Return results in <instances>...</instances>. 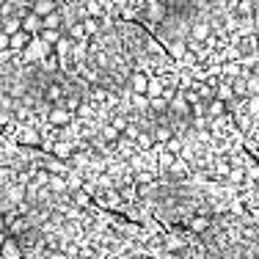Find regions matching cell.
Here are the masks:
<instances>
[{
    "label": "cell",
    "instance_id": "816d5d0a",
    "mask_svg": "<svg viewBox=\"0 0 259 259\" xmlns=\"http://www.w3.org/2000/svg\"><path fill=\"white\" fill-rule=\"evenodd\" d=\"M157 259H176V256H174V254H168V251H166V254H160Z\"/></svg>",
    "mask_w": 259,
    "mask_h": 259
},
{
    "label": "cell",
    "instance_id": "9a60e30c",
    "mask_svg": "<svg viewBox=\"0 0 259 259\" xmlns=\"http://www.w3.org/2000/svg\"><path fill=\"white\" fill-rule=\"evenodd\" d=\"M210 39V25L204 20H199V22H193V28H190V42H207Z\"/></svg>",
    "mask_w": 259,
    "mask_h": 259
},
{
    "label": "cell",
    "instance_id": "681fc988",
    "mask_svg": "<svg viewBox=\"0 0 259 259\" xmlns=\"http://www.w3.org/2000/svg\"><path fill=\"white\" fill-rule=\"evenodd\" d=\"M47 259H69L67 254H63V251H52V254L50 256H47Z\"/></svg>",
    "mask_w": 259,
    "mask_h": 259
},
{
    "label": "cell",
    "instance_id": "f546056e",
    "mask_svg": "<svg viewBox=\"0 0 259 259\" xmlns=\"http://www.w3.org/2000/svg\"><path fill=\"white\" fill-rule=\"evenodd\" d=\"M39 36H42V42H47L50 47H55L58 42H61L63 31H52V28H42V33H39Z\"/></svg>",
    "mask_w": 259,
    "mask_h": 259
},
{
    "label": "cell",
    "instance_id": "ee69618b",
    "mask_svg": "<svg viewBox=\"0 0 259 259\" xmlns=\"http://www.w3.org/2000/svg\"><path fill=\"white\" fill-rule=\"evenodd\" d=\"M9 226H11V234H20V232L28 229V221H22V218L14 215V221H9Z\"/></svg>",
    "mask_w": 259,
    "mask_h": 259
},
{
    "label": "cell",
    "instance_id": "52a82bcc",
    "mask_svg": "<svg viewBox=\"0 0 259 259\" xmlns=\"http://www.w3.org/2000/svg\"><path fill=\"white\" fill-rule=\"evenodd\" d=\"M94 202H97L99 207H108V210H113V207H119V204H121V196H119V190H113V187H110V190H102V193H97V196H94Z\"/></svg>",
    "mask_w": 259,
    "mask_h": 259
},
{
    "label": "cell",
    "instance_id": "277c9868",
    "mask_svg": "<svg viewBox=\"0 0 259 259\" xmlns=\"http://www.w3.org/2000/svg\"><path fill=\"white\" fill-rule=\"evenodd\" d=\"M166 50H168V58H174V61H182V58L187 55V39H182V36H174V39H168L166 42Z\"/></svg>",
    "mask_w": 259,
    "mask_h": 259
},
{
    "label": "cell",
    "instance_id": "484cf974",
    "mask_svg": "<svg viewBox=\"0 0 259 259\" xmlns=\"http://www.w3.org/2000/svg\"><path fill=\"white\" fill-rule=\"evenodd\" d=\"M44 97L50 99L52 105H58L63 99V86H58V83H47V88H44Z\"/></svg>",
    "mask_w": 259,
    "mask_h": 259
},
{
    "label": "cell",
    "instance_id": "7c38bea8",
    "mask_svg": "<svg viewBox=\"0 0 259 259\" xmlns=\"http://www.w3.org/2000/svg\"><path fill=\"white\" fill-rule=\"evenodd\" d=\"M166 174H171L174 179H185V176L190 174V166H187V160H185V157H174L171 168H168Z\"/></svg>",
    "mask_w": 259,
    "mask_h": 259
},
{
    "label": "cell",
    "instance_id": "d6986e66",
    "mask_svg": "<svg viewBox=\"0 0 259 259\" xmlns=\"http://www.w3.org/2000/svg\"><path fill=\"white\" fill-rule=\"evenodd\" d=\"M0 31H3V33H9V36L20 33V31H22V17H20V14L6 17V20H3V25H0Z\"/></svg>",
    "mask_w": 259,
    "mask_h": 259
},
{
    "label": "cell",
    "instance_id": "e575fe53",
    "mask_svg": "<svg viewBox=\"0 0 259 259\" xmlns=\"http://www.w3.org/2000/svg\"><path fill=\"white\" fill-rule=\"evenodd\" d=\"M245 94L259 97V75H245Z\"/></svg>",
    "mask_w": 259,
    "mask_h": 259
},
{
    "label": "cell",
    "instance_id": "ab89813d",
    "mask_svg": "<svg viewBox=\"0 0 259 259\" xmlns=\"http://www.w3.org/2000/svg\"><path fill=\"white\" fill-rule=\"evenodd\" d=\"M102 138L113 144V141H119V138H121V133H119V130H116V127H113V124H110V121H108V124L102 127Z\"/></svg>",
    "mask_w": 259,
    "mask_h": 259
},
{
    "label": "cell",
    "instance_id": "7a4b0ae2",
    "mask_svg": "<svg viewBox=\"0 0 259 259\" xmlns=\"http://www.w3.org/2000/svg\"><path fill=\"white\" fill-rule=\"evenodd\" d=\"M47 121H50L52 127H67L69 121H72V110H67L61 102L52 105L50 110H47Z\"/></svg>",
    "mask_w": 259,
    "mask_h": 259
},
{
    "label": "cell",
    "instance_id": "6da1fadb",
    "mask_svg": "<svg viewBox=\"0 0 259 259\" xmlns=\"http://www.w3.org/2000/svg\"><path fill=\"white\" fill-rule=\"evenodd\" d=\"M22 52H25L28 61H44V58L52 52V47L47 42H42V36H31V42H28V47Z\"/></svg>",
    "mask_w": 259,
    "mask_h": 259
},
{
    "label": "cell",
    "instance_id": "1f68e13d",
    "mask_svg": "<svg viewBox=\"0 0 259 259\" xmlns=\"http://www.w3.org/2000/svg\"><path fill=\"white\" fill-rule=\"evenodd\" d=\"M20 144H42V138H39L36 130H31V127H20Z\"/></svg>",
    "mask_w": 259,
    "mask_h": 259
},
{
    "label": "cell",
    "instance_id": "30bf717a",
    "mask_svg": "<svg viewBox=\"0 0 259 259\" xmlns=\"http://www.w3.org/2000/svg\"><path fill=\"white\" fill-rule=\"evenodd\" d=\"M215 97L221 99V102H232L237 94H234V88H232V80H218V86H215Z\"/></svg>",
    "mask_w": 259,
    "mask_h": 259
},
{
    "label": "cell",
    "instance_id": "4316f807",
    "mask_svg": "<svg viewBox=\"0 0 259 259\" xmlns=\"http://www.w3.org/2000/svg\"><path fill=\"white\" fill-rule=\"evenodd\" d=\"M86 185V179H83V174H80V171H75V168H72V171H69L67 174V190H80V187H83Z\"/></svg>",
    "mask_w": 259,
    "mask_h": 259
},
{
    "label": "cell",
    "instance_id": "d6a6232c",
    "mask_svg": "<svg viewBox=\"0 0 259 259\" xmlns=\"http://www.w3.org/2000/svg\"><path fill=\"white\" fill-rule=\"evenodd\" d=\"M185 245H187V243H185L182 237H176V234H171V237H166V243H163V248H166L168 254H174V251H182Z\"/></svg>",
    "mask_w": 259,
    "mask_h": 259
},
{
    "label": "cell",
    "instance_id": "3957f363",
    "mask_svg": "<svg viewBox=\"0 0 259 259\" xmlns=\"http://www.w3.org/2000/svg\"><path fill=\"white\" fill-rule=\"evenodd\" d=\"M25 251H22V243L17 237H6L3 245H0V259H22Z\"/></svg>",
    "mask_w": 259,
    "mask_h": 259
},
{
    "label": "cell",
    "instance_id": "44dd1931",
    "mask_svg": "<svg viewBox=\"0 0 259 259\" xmlns=\"http://www.w3.org/2000/svg\"><path fill=\"white\" fill-rule=\"evenodd\" d=\"M6 196H9V204H11V207L22 204V202H25V185H20V182H17V185H11L9 190H6Z\"/></svg>",
    "mask_w": 259,
    "mask_h": 259
},
{
    "label": "cell",
    "instance_id": "4dcf8cb0",
    "mask_svg": "<svg viewBox=\"0 0 259 259\" xmlns=\"http://www.w3.org/2000/svg\"><path fill=\"white\" fill-rule=\"evenodd\" d=\"M221 72L226 75V80H229V78L234 80V78H240V75H243V63H240V61H229V63H223Z\"/></svg>",
    "mask_w": 259,
    "mask_h": 259
},
{
    "label": "cell",
    "instance_id": "5b68a950",
    "mask_svg": "<svg viewBox=\"0 0 259 259\" xmlns=\"http://www.w3.org/2000/svg\"><path fill=\"white\" fill-rule=\"evenodd\" d=\"M75 155V141H67V138H58L55 146H52V157H58V160L69 163Z\"/></svg>",
    "mask_w": 259,
    "mask_h": 259
},
{
    "label": "cell",
    "instance_id": "8d00e7d4",
    "mask_svg": "<svg viewBox=\"0 0 259 259\" xmlns=\"http://www.w3.org/2000/svg\"><path fill=\"white\" fill-rule=\"evenodd\" d=\"M229 171H232V163H226V160H218L215 163V168H213V176H218V179H226Z\"/></svg>",
    "mask_w": 259,
    "mask_h": 259
},
{
    "label": "cell",
    "instance_id": "60d3db41",
    "mask_svg": "<svg viewBox=\"0 0 259 259\" xmlns=\"http://www.w3.org/2000/svg\"><path fill=\"white\" fill-rule=\"evenodd\" d=\"M245 113H248L251 119H259V97H248V102H245Z\"/></svg>",
    "mask_w": 259,
    "mask_h": 259
},
{
    "label": "cell",
    "instance_id": "f35d334b",
    "mask_svg": "<svg viewBox=\"0 0 259 259\" xmlns=\"http://www.w3.org/2000/svg\"><path fill=\"white\" fill-rule=\"evenodd\" d=\"M135 182H138V185H155V171H152V168L138 171V174H135Z\"/></svg>",
    "mask_w": 259,
    "mask_h": 259
},
{
    "label": "cell",
    "instance_id": "5bb4252c",
    "mask_svg": "<svg viewBox=\"0 0 259 259\" xmlns=\"http://www.w3.org/2000/svg\"><path fill=\"white\" fill-rule=\"evenodd\" d=\"M31 11H33V14H39V17H47V14H52V11H58V3H55V0H33Z\"/></svg>",
    "mask_w": 259,
    "mask_h": 259
},
{
    "label": "cell",
    "instance_id": "8992f818",
    "mask_svg": "<svg viewBox=\"0 0 259 259\" xmlns=\"http://www.w3.org/2000/svg\"><path fill=\"white\" fill-rule=\"evenodd\" d=\"M22 31L31 33V36H39L42 33V17L33 14V11H25L22 14Z\"/></svg>",
    "mask_w": 259,
    "mask_h": 259
},
{
    "label": "cell",
    "instance_id": "bcb514c9",
    "mask_svg": "<svg viewBox=\"0 0 259 259\" xmlns=\"http://www.w3.org/2000/svg\"><path fill=\"white\" fill-rule=\"evenodd\" d=\"M110 124H113L116 130H119V133H124V130H127V124H130V121L124 119V116H113V119H110Z\"/></svg>",
    "mask_w": 259,
    "mask_h": 259
},
{
    "label": "cell",
    "instance_id": "7bdbcfd3",
    "mask_svg": "<svg viewBox=\"0 0 259 259\" xmlns=\"http://www.w3.org/2000/svg\"><path fill=\"white\" fill-rule=\"evenodd\" d=\"M226 179L232 182V185H243V182H245V168H232Z\"/></svg>",
    "mask_w": 259,
    "mask_h": 259
},
{
    "label": "cell",
    "instance_id": "8fae6325",
    "mask_svg": "<svg viewBox=\"0 0 259 259\" xmlns=\"http://www.w3.org/2000/svg\"><path fill=\"white\" fill-rule=\"evenodd\" d=\"M91 202H94V193H88L86 187H80V190H75V193H72V207H75V210H86V207H91Z\"/></svg>",
    "mask_w": 259,
    "mask_h": 259
},
{
    "label": "cell",
    "instance_id": "f5cc1de1",
    "mask_svg": "<svg viewBox=\"0 0 259 259\" xmlns=\"http://www.w3.org/2000/svg\"><path fill=\"white\" fill-rule=\"evenodd\" d=\"M3 240H6V234H0V245H3Z\"/></svg>",
    "mask_w": 259,
    "mask_h": 259
},
{
    "label": "cell",
    "instance_id": "4fadbf2b",
    "mask_svg": "<svg viewBox=\"0 0 259 259\" xmlns=\"http://www.w3.org/2000/svg\"><path fill=\"white\" fill-rule=\"evenodd\" d=\"M163 91H166V80L160 78V75H149V86H146V97H163Z\"/></svg>",
    "mask_w": 259,
    "mask_h": 259
},
{
    "label": "cell",
    "instance_id": "f1b7e54d",
    "mask_svg": "<svg viewBox=\"0 0 259 259\" xmlns=\"http://www.w3.org/2000/svg\"><path fill=\"white\" fill-rule=\"evenodd\" d=\"M67 36L75 39V42H80V39H88V36H86V28H83V22H80V20H75L72 25L67 28Z\"/></svg>",
    "mask_w": 259,
    "mask_h": 259
},
{
    "label": "cell",
    "instance_id": "ac0fdd59",
    "mask_svg": "<svg viewBox=\"0 0 259 259\" xmlns=\"http://www.w3.org/2000/svg\"><path fill=\"white\" fill-rule=\"evenodd\" d=\"M47 190H50L52 196H58V193H67V176L50 174V179H47Z\"/></svg>",
    "mask_w": 259,
    "mask_h": 259
},
{
    "label": "cell",
    "instance_id": "f6af8a7d",
    "mask_svg": "<svg viewBox=\"0 0 259 259\" xmlns=\"http://www.w3.org/2000/svg\"><path fill=\"white\" fill-rule=\"evenodd\" d=\"M234 119H237V127H243V130H248V127H251V121H254L248 113H234Z\"/></svg>",
    "mask_w": 259,
    "mask_h": 259
},
{
    "label": "cell",
    "instance_id": "2e32d148",
    "mask_svg": "<svg viewBox=\"0 0 259 259\" xmlns=\"http://www.w3.org/2000/svg\"><path fill=\"white\" fill-rule=\"evenodd\" d=\"M152 133H155V144H160V146H166L174 138V127H168V124H155Z\"/></svg>",
    "mask_w": 259,
    "mask_h": 259
},
{
    "label": "cell",
    "instance_id": "83f0119b",
    "mask_svg": "<svg viewBox=\"0 0 259 259\" xmlns=\"http://www.w3.org/2000/svg\"><path fill=\"white\" fill-rule=\"evenodd\" d=\"M215 116H218V119H221V116H226V102H221L218 97L207 105V119H215Z\"/></svg>",
    "mask_w": 259,
    "mask_h": 259
},
{
    "label": "cell",
    "instance_id": "ffe728a7",
    "mask_svg": "<svg viewBox=\"0 0 259 259\" xmlns=\"http://www.w3.org/2000/svg\"><path fill=\"white\" fill-rule=\"evenodd\" d=\"M146 20H149V22H163V20H166V3L152 0L149 11H146Z\"/></svg>",
    "mask_w": 259,
    "mask_h": 259
},
{
    "label": "cell",
    "instance_id": "603a6c76",
    "mask_svg": "<svg viewBox=\"0 0 259 259\" xmlns=\"http://www.w3.org/2000/svg\"><path fill=\"white\" fill-rule=\"evenodd\" d=\"M42 28H52V31H63V14H61V11H52V14L42 17Z\"/></svg>",
    "mask_w": 259,
    "mask_h": 259
},
{
    "label": "cell",
    "instance_id": "ba28073f",
    "mask_svg": "<svg viewBox=\"0 0 259 259\" xmlns=\"http://www.w3.org/2000/svg\"><path fill=\"white\" fill-rule=\"evenodd\" d=\"M146 86H149V72H130V91L133 94H146Z\"/></svg>",
    "mask_w": 259,
    "mask_h": 259
},
{
    "label": "cell",
    "instance_id": "c3c4849f",
    "mask_svg": "<svg viewBox=\"0 0 259 259\" xmlns=\"http://www.w3.org/2000/svg\"><path fill=\"white\" fill-rule=\"evenodd\" d=\"M251 22H254V25H259V3L254 6V11H251Z\"/></svg>",
    "mask_w": 259,
    "mask_h": 259
},
{
    "label": "cell",
    "instance_id": "74e56055",
    "mask_svg": "<svg viewBox=\"0 0 259 259\" xmlns=\"http://www.w3.org/2000/svg\"><path fill=\"white\" fill-rule=\"evenodd\" d=\"M42 69H44V72H58V69H61V61H58V55H52V52H50V55H47L44 61H42Z\"/></svg>",
    "mask_w": 259,
    "mask_h": 259
},
{
    "label": "cell",
    "instance_id": "7402d4cb",
    "mask_svg": "<svg viewBox=\"0 0 259 259\" xmlns=\"http://www.w3.org/2000/svg\"><path fill=\"white\" fill-rule=\"evenodd\" d=\"M168 110H171V113H176V116H185V113H187V99H185V94L176 91L174 99L168 102Z\"/></svg>",
    "mask_w": 259,
    "mask_h": 259
},
{
    "label": "cell",
    "instance_id": "9c48e42d",
    "mask_svg": "<svg viewBox=\"0 0 259 259\" xmlns=\"http://www.w3.org/2000/svg\"><path fill=\"white\" fill-rule=\"evenodd\" d=\"M42 166H44V171H50V174H61V176L69 174L67 163L58 160V157H52V155H44V157H42Z\"/></svg>",
    "mask_w": 259,
    "mask_h": 259
},
{
    "label": "cell",
    "instance_id": "b9f144b4",
    "mask_svg": "<svg viewBox=\"0 0 259 259\" xmlns=\"http://www.w3.org/2000/svg\"><path fill=\"white\" fill-rule=\"evenodd\" d=\"M166 108H168V102L163 97H152L149 99V110H152V113H163Z\"/></svg>",
    "mask_w": 259,
    "mask_h": 259
},
{
    "label": "cell",
    "instance_id": "7dc6e473",
    "mask_svg": "<svg viewBox=\"0 0 259 259\" xmlns=\"http://www.w3.org/2000/svg\"><path fill=\"white\" fill-rule=\"evenodd\" d=\"M9 44H11V36L0 31V50H9Z\"/></svg>",
    "mask_w": 259,
    "mask_h": 259
},
{
    "label": "cell",
    "instance_id": "d4e9b609",
    "mask_svg": "<svg viewBox=\"0 0 259 259\" xmlns=\"http://www.w3.org/2000/svg\"><path fill=\"white\" fill-rule=\"evenodd\" d=\"M135 146H138L141 152H149L152 146H155V133H152V130H141V135L135 138Z\"/></svg>",
    "mask_w": 259,
    "mask_h": 259
},
{
    "label": "cell",
    "instance_id": "11a10c76",
    "mask_svg": "<svg viewBox=\"0 0 259 259\" xmlns=\"http://www.w3.org/2000/svg\"><path fill=\"white\" fill-rule=\"evenodd\" d=\"M3 3H6V0H0V6H3Z\"/></svg>",
    "mask_w": 259,
    "mask_h": 259
},
{
    "label": "cell",
    "instance_id": "e0dca14e",
    "mask_svg": "<svg viewBox=\"0 0 259 259\" xmlns=\"http://www.w3.org/2000/svg\"><path fill=\"white\" fill-rule=\"evenodd\" d=\"M72 44H75V39H69V36H61V42H58L52 50H55V55H58V61H67L69 55H72Z\"/></svg>",
    "mask_w": 259,
    "mask_h": 259
},
{
    "label": "cell",
    "instance_id": "d590c367",
    "mask_svg": "<svg viewBox=\"0 0 259 259\" xmlns=\"http://www.w3.org/2000/svg\"><path fill=\"white\" fill-rule=\"evenodd\" d=\"M83 28H86V36H97L99 33V22H97V17H83Z\"/></svg>",
    "mask_w": 259,
    "mask_h": 259
},
{
    "label": "cell",
    "instance_id": "836d02e7",
    "mask_svg": "<svg viewBox=\"0 0 259 259\" xmlns=\"http://www.w3.org/2000/svg\"><path fill=\"white\" fill-rule=\"evenodd\" d=\"M207 229H210V218H207V215H196V218L190 221V232H193V234L207 232Z\"/></svg>",
    "mask_w": 259,
    "mask_h": 259
},
{
    "label": "cell",
    "instance_id": "f907efd6",
    "mask_svg": "<svg viewBox=\"0 0 259 259\" xmlns=\"http://www.w3.org/2000/svg\"><path fill=\"white\" fill-rule=\"evenodd\" d=\"M0 234H6V215L0 213Z\"/></svg>",
    "mask_w": 259,
    "mask_h": 259
},
{
    "label": "cell",
    "instance_id": "cb8c5ba5",
    "mask_svg": "<svg viewBox=\"0 0 259 259\" xmlns=\"http://www.w3.org/2000/svg\"><path fill=\"white\" fill-rule=\"evenodd\" d=\"M28 42H31V33L20 31V33H14V36H11V44H9V50H11V52H22V50L28 47Z\"/></svg>",
    "mask_w": 259,
    "mask_h": 259
},
{
    "label": "cell",
    "instance_id": "db71d44e",
    "mask_svg": "<svg viewBox=\"0 0 259 259\" xmlns=\"http://www.w3.org/2000/svg\"><path fill=\"white\" fill-rule=\"evenodd\" d=\"M124 259H138V256H124Z\"/></svg>",
    "mask_w": 259,
    "mask_h": 259
}]
</instances>
